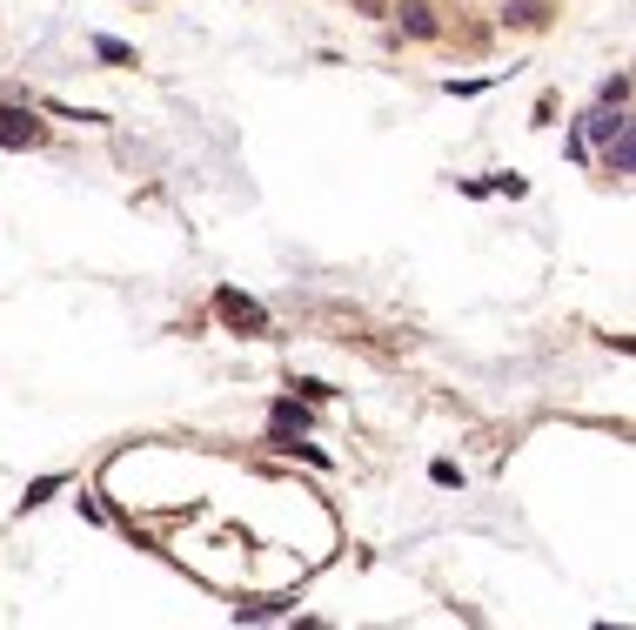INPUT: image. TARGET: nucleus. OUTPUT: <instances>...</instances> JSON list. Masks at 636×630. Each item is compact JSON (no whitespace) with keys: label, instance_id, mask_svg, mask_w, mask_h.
Wrapping results in <instances>:
<instances>
[{"label":"nucleus","instance_id":"f257e3e1","mask_svg":"<svg viewBox=\"0 0 636 630\" xmlns=\"http://www.w3.org/2000/svg\"><path fill=\"white\" fill-rule=\"evenodd\" d=\"M215 315L228 322V329H248V336H268V309L255 302V295H242V289H221V295H215Z\"/></svg>","mask_w":636,"mask_h":630},{"label":"nucleus","instance_id":"7ed1b4c3","mask_svg":"<svg viewBox=\"0 0 636 630\" xmlns=\"http://www.w3.org/2000/svg\"><path fill=\"white\" fill-rule=\"evenodd\" d=\"M47 121H34L27 108H0V148H41Z\"/></svg>","mask_w":636,"mask_h":630},{"label":"nucleus","instance_id":"0eeeda50","mask_svg":"<svg viewBox=\"0 0 636 630\" xmlns=\"http://www.w3.org/2000/svg\"><path fill=\"white\" fill-rule=\"evenodd\" d=\"M503 21H509V27H543V21H549V7H543V0H509Z\"/></svg>","mask_w":636,"mask_h":630},{"label":"nucleus","instance_id":"ddd939ff","mask_svg":"<svg viewBox=\"0 0 636 630\" xmlns=\"http://www.w3.org/2000/svg\"><path fill=\"white\" fill-rule=\"evenodd\" d=\"M355 7H375V0H355Z\"/></svg>","mask_w":636,"mask_h":630},{"label":"nucleus","instance_id":"39448f33","mask_svg":"<svg viewBox=\"0 0 636 630\" xmlns=\"http://www.w3.org/2000/svg\"><path fill=\"white\" fill-rule=\"evenodd\" d=\"M395 14H402V27H409L416 41H429V34H436V7H429V0H402Z\"/></svg>","mask_w":636,"mask_h":630},{"label":"nucleus","instance_id":"1a4fd4ad","mask_svg":"<svg viewBox=\"0 0 636 630\" xmlns=\"http://www.w3.org/2000/svg\"><path fill=\"white\" fill-rule=\"evenodd\" d=\"M603 108H630V74H610L603 81Z\"/></svg>","mask_w":636,"mask_h":630},{"label":"nucleus","instance_id":"6e6552de","mask_svg":"<svg viewBox=\"0 0 636 630\" xmlns=\"http://www.w3.org/2000/svg\"><path fill=\"white\" fill-rule=\"evenodd\" d=\"M67 490V476H41V483H27V496H21V510H41V503H54V496Z\"/></svg>","mask_w":636,"mask_h":630},{"label":"nucleus","instance_id":"423d86ee","mask_svg":"<svg viewBox=\"0 0 636 630\" xmlns=\"http://www.w3.org/2000/svg\"><path fill=\"white\" fill-rule=\"evenodd\" d=\"M630 161H636V141H630V128H623L616 141H603V168L623 181V175H630Z\"/></svg>","mask_w":636,"mask_h":630},{"label":"nucleus","instance_id":"9d476101","mask_svg":"<svg viewBox=\"0 0 636 630\" xmlns=\"http://www.w3.org/2000/svg\"><path fill=\"white\" fill-rule=\"evenodd\" d=\"M429 476H436L442 490H456V483H462V470H456V463H449V456H436V463H429Z\"/></svg>","mask_w":636,"mask_h":630},{"label":"nucleus","instance_id":"f8f14e48","mask_svg":"<svg viewBox=\"0 0 636 630\" xmlns=\"http://www.w3.org/2000/svg\"><path fill=\"white\" fill-rule=\"evenodd\" d=\"M295 389H302L308 403H329V396H335V389H329V383H315V376H302V383H295Z\"/></svg>","mask_w":636,"mask_h":630},{"label":"nucleus","instance_id":"9b49d317","mask_svg":"<svg viewBox=\"0 0 636 630\" xmlns=\"http://www.w3.org/2000/svg\"><path fill=\"white\" fill-rule=\"evenodd\" d=\"M94 54H101V61H128V41H114V34H101V41H94Z\"/></svg>","mask_w":636,"mask_h":630},{"label":"nucleus","instance_id":"20e7f679","mask_svg":"<svg viewBox=\"0 0 636 630\" xmlns=\"http://www.w3.org/2000/svg\"><path fill=\"white\" fill-rule=\"evenodd\" d=\"M295 436H308V409H295V396H282V403H275V416H268V450L288 456V443H295Z\"/></svg>","mask_w":636,"mask_h":630},{"label":"nucleus","instance_id":"f03ea898","mask_svg":"<svg viewBox=\"0 0 636 630\" xmlns=\"http://www.w3.org/2000/svg\"><path fill=\"white\" fill-rule=\"evenodd\" d=\"M623 128H630V108H603V101H596V108L583 114V128H576V155H590V141H616Z\"/></svg>","mask_w":636,"mask_h":630}]
</instances>
